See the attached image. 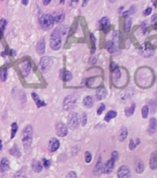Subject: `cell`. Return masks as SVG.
I'll return each instance as SVG.
<instances>
[{"label":"cell","mask_w":157,"mask_h":178,"mask_svg":"<svg viewBox=\"0 0 157 178\" xmlns=\"http://www.w3.org/2000/svg\"><path fill=\"white\" fill-rule=\"evenodd\" d=\"M84 155H85V162L86 163H90L93 160V156H92V154H91V152L86 151Z\"/></svg>","instance_id":"cell-35"},{"label":"cell","mask_w":157,"mask_h":178,"mask_svg":"<svg viewBox=\"0 0 157 178\" xmlns=\"http://www.w3.org/2000/svg\"><path fill=\"white\" fill-rule=\"evenodd\" d=\"M8 167H9V161L7 159V158H3L1 161H0V172H7Z\"/></svg>","instance_id":"cell-21"},{"label":"cell","mask_w":157,"mask_h":178,"mask_svg":"<svg viewBox=\"0 0 157 178\" xmlns=\"http://www.w3.org/2000/svg\"><path fill=\"white\" fill-rule=\"evenodd\" d=\"M21 4H22V5H27V4H28V1H21Z\"/></svg>","instance_id":"cell-51"},{"label":"cell","mask_w":157,"mask_h":178,"mask_svg":"<svg viewBox=\"0 0 157 178\" xmlns=\"http://www.w3.org/2000/svg\"><path fill=\"white\" fill-rule=\"evenodd\" d=\"M135 108H136V105L133 103L131 104L130 107H128V108L125 109V114L127 117H130L131 115H133L134 111H135Z\"/></svg>","instance_id":"cell-28"},{"label":"cell","mask_w":157,"mask_h":178,"mask_svg":"<svg viewBox=\"0 0 157 178\" xmlns=\"http://www.w3.org/2000/svg\"><path fill=\"white\" fill-rule=\"evenodd\" d=\"M129 147V149H131V150H133L136 147V143H134V140L133 139H130Z\"/></svg>","instance_id":"cell-43"},{"label":"cell","mask_w":157,"mask_h":178,"mask_svg":"<svg viewBox=\"0 0 157 178\" xmlns=\"http://www.w3.org/2000/svg\"><path fill=\"white\" fill-rule=\"evenodd\" d=\"M49 3H50L49 0H47V1H44V2H43V4L44 5V6H46V5H48Z\"/></svg>","instance_id":"cell-46"},{"label":"cell","mask_w":157,"mask_h":178,"mask_svg":"<svg viewBox=\"0 0 157 178\" xmlns=\"http://www.w3.org/2000/svg\"><path fill=\"white\" fill-rule=\"evenodd\" d=\"M59 77L65 82H69V81L72 80V74L69 71H64L63 69H61L59 72Z\"/></svg>","instance_id":"cell-11"},{"label":"cell","mask_w":157,"mask_h":178,"mask_svg":"<svg viewBox=\"0 0 157 178\" xmlns=\"http://www.w3.org/2000/svg\"><path fill=\"white\" fill-rule=\"evenodd\" d=\"M33 126L32 125H27L25 128L22 130L21 133V141L22 144L25 147V149H29L30 147L32 146V142H33Z\"/></svg>","instance_id":"cell-2"},{"label":"cell","mask_w":157,"mask_h":178,"mask_svg":"<svg viewBox=\"0 0 157 178\" xmlns=\"http://www.w3.org/2000/svg\"><path fill=\"white\" fill-rule=\"evenodd\" d=\"M149 115V107L148 106H143L142 109H141V116H142L143 119H146Z\"/></svg>","instance_id":"cell-30"},{"label":"cell","mask_w":157,"mask_h":178,"mask_svg":"<svg viewBox=\"0 0 157 178\" xmlns=\"http://www.w3.org/2000/svg\"><path fill=\"white\" fill-rule=\"evenodd\" d=\"M150 168L151 170H156L157 169V151L151 152V157H150Z\"/></svg>","instance_id":"cell-13"},{"label":"cell","mask_w":157,"mask_h":178,"mask_svg":"<svg viewBox=\"0 0 157 178\" xmlns=\"http://www.w3.org/2000/svg\"><path fill=\"white\" fill-rule=\"evenodd\" d=\"M7 78H8V70L5 69L0 73V79H1L2 82H6Z\"/></svg>","instance_id":"cell-33"},{"label":"cell","mask_w":157,"mask_h":178,"mask_svg":"<svg viewBox=\"0 0 157 178\" xmlns=\"http://www.w3.org/2000/svg\"><path fill=\"white\" fill-rule=\"evenodd\" d=\"M131 23H132V20H131L130 18H128L127 19V21H126V30L125 31L126 32H129V30L131 28Z\"/></svg>","instance_id":"cell-36"},{"label":"cell","mask_w":157,"mask_h":178,"mask_svg":"<svg viewBox=\"0 0 157 178\" xmlns=\"http://www.w3.org/2000/svg\"><path fill=\"white\" fill-rule=\"evenodd\" d=\"M100 29L106 31V29L109 27V19L107 17H104L103 19H101V21L99 22Z\"/></svg>","instance_id":"cell-23"},{"label":"cell","mask_w":157,"mask_h":178,"mask_svg":"<svg viewBox=\"0 0 157 178\" xmlns=\"http://www.w3.org/2000/svg\"><path fill=\"white\" fill-rule=\"evenodd\" d=\"M68 32V27L65 25H60L57 27L51 34V37H50V47L53 50H58L61 47L62 43V36L66 34Z\"/></svg>","instance_id":"cell-1"},{"label":"cell","mask_w":157,"mask_h":178,"mask_svg":"<svg viewBox=\"0 0 157 178\" xmlns=\"http://www.w3.org/2000/svg\"><path fill=\"white\" fill-rule=\"evenodd\" d=\"M116 115H118V113H116V111H115V110H109L108 112L106 113L105 117H104V121H107V123H108V121H110L112 119L116 118Z\"/></svg>","instance_id":"cell-27"},{"label":"cell","mask_w":157,"mask_h":178,"mask_svg":"<svg viewBox=\"0 0 157 178\" xmlns=\"http://www.w3.org/2000/svg\"><path fill=\"white\" fill-rule=\"evenodd\" d=\"M39 24L44 30H49L53 28L55 22H54L52 14H43L42 16H40Z\"/></svg>","instance_id":"cell-3"},{"label":"cell","mask_w":157,"mask_h":178,"mask_svg":"<svg viewBox=\"0 0 157 178\" xmlns=\"http://www.w3.org/2000/svg\"><path fill=\"white\" fill-rule=\"evenodd\" d=\"M8 25V22L5 19H1L0 20V32L2 34L4 33L5 29H6V26Z\"/></svg>","instance_id":"cell-32"},{"label":"cell","mask_w":157,"mask_h":178,"mask_svg":"<svg viewBox=\"0 0 157 178\" xmlns=\"http://www.w3.org/2000/svg\"><path fill=\"white\" fill-rule=\"evenodd\" d=\"M103 171V163H102V159L99 158V160L96 163L95 167H94V170H93V174L95 175H100L101 172Z\"/></svg>","instance_id":"cell-22"},{"label":"cell","mask_w":157,"mask_h":178,"mask_svg":"<svg viewBox=\"0 0 157 178\" xmlns=\"http://www.w3.org/2000/svg\"><path fill=\"white\" fill-rule=\"evenodd\" d=\"M83 104L86 108H88V109L92 108V107L93 106V98L91 96H85V98H83Z\"/></svg>","instance_id":"cell-25"},{"label":"cell","mask_w":157,"mask_h":178,"mask_svg":"<svg viewBox=\"0 0 157 178\" xmlns=\"http://www.w3.org/2000/svg\"><path fill=\"white\" fill-rule=\"evenodd\" d=\"M32 168L35 172H41L43 170V164L41 163V161L39 160L34 159L32 163Z\"/></svg>","instance_id":"cell-18"},{"label":"cell","mask_w":157,"mask_h":178,"mask_svg":"<svg viewBox=\"0 0 157 178\" xmlns=\"http://www.w3.org/2000/svg\"><path fill=\"white\" fill-rule=\"evenodd\" d=\"M80 123H82V126H85L86 124H87V114L85 112L82 113V119H80Z\"/></svg>","instance_id":"cell-37"},{"label":"cell","mask_w":157,"mask_h":178,"mask_svg":"<svg viewBox=\"0 0 157 178\" xmlns=\"http://www.w3.org/2000/svg\"><path fill=\"white\" fill-rule=\"evenodd\" d=\"M43 162H44V168H49L50 167V165H51V161H50L49 160H46L45 159V158H44L43 159Z\"/></svg>","instance_id":"cell-40"},{"label":"cell","mask_w":157,"mask_h":178,"mask_svg":"<svg viewBox=\"0 0 157 178\" xmlns=\"http://www.w3.org/2000/svg\"><path fill=\"white\" fill-rule=\"evenodd\" d=\"M104 110H105V105L104 104H101V106L98 108L97 112H96V113H97V115H101L104 111Z\"/></svg>","instance_id":"cell-38"},{"label":"cell","mask_w":157,"mask_h":178,"mask_svg":"<svg viewBox=\"0 0 157 178\" xmlns=\"http://www.w3.org/2000/svg\"><path fill=\"white\" fill-rule=\"evenodd\" d=\"M106 49L108 50V52H110L111 54H114L116 51V45L113 41H107L106 43Z\"/></svg>","instance_id":"cell-26"},{"label":"cell","mask_w":157,"mask_h":178,"mask_svg":"<svg viewBox=\"0 0 157 178\" xmlns=\"http://www.w3.org/2000/svg\"><path fill=\"white\" fill-rule=\"evenodd\" d=\"M11 52H12V55H13V56L16 55V51H15V50H13V49H12V50H11Z\"/></svg>","instance_id":"cell-52"},{"label":"cell","mask_w":157,"mask_h":178,"mask_svg":"<svg viewBox=\"0 0 157 178\" xmlns=\"http://www.w3.org/2000/svg\"><path fill=\"white\" fill-rule=\"evenodd\" d=\"M53 63V58L49 57V56H46V57H43L40 60V63H39V67L41 72L43 73H45L49 70L50 66Z\"/></svg>","instance_id":"cell-6"},{"label":"cell","mask_w":157,"mask_h":178,"mask_svg":"<svg viewBox=\"0 0 157 178\" xmlns=\"http://www.w3.org/2000/svg\"><path fill=\"white\" fill-rule=\"evenodd\" d=\"M135 10H136V8H135V6H131V8L129 9V10H128V11H125V12H123V13H122V15H123L124 17H128L129 14H130V15H131V14H133V13L135 12Z\"/></svg>","instance_id":"cell-34"},{"label":"cell","mask_w":157,"mask_h":178,"mask_svg":"<svg viewBox=\"0 0 157 178\" xmlns=\"http://www.w3.org/2000/svg\"><path fill=\"white\" fill-rule=\"evenodd\" d=\"M136 141H137V142H136V146H137V145H139V144H140V139L138 138V139H137Z\"/></svg>","instance_id":"cell-50"},{"label":"cell","mask_w":157,"mask_h":178,"mask_svg":"<svg viewBox=\"0 0 157 178\" xmlns=\"http://www.w3.org/2000/svg\"><path fill=\"white\" fill-rule=\"evenodd\" d=\"M21 73L24 77H27V76L30 74L32 71V64L30 61H25L24 63H22L21 65Z\"/></svg>","instance_id":"cell-9"},{"label":"cell","mask_w":157,"mask_h":178,"mask_svg":"<svg viewBox=\"0 0 157 178\" xmlns=\"http://www.w3.org/2000/svg\"><path fill=\"white\" fill-rule=\"evenodd\" d=\"M17 132H18V124L16 123H13L11 124V138H14Z\"/></svg>","instance_id":"cell-31"},{"label":"cell","mask_w":157,"mask_h":178,"mask_svg":"<svg viewBox=\"0 0 157 178\" xmlns=\"http://www.w3.org/2000/svg\"><path fill=\"white\" fill-rule=\"evenodd\" d=\"M8 53L6 52V51H3L2 53H1V56H2V57H6V55H7Z\"/></svg>","instance_id":"cell-48"},{"label":"cell","mask_w":157,"mask_h":178,"mask_svg":"<svg viewBox=\"0 0 157 178\" xmlns=\"http://www.w3.org/2000/svg\"><path fill=\"white\" fill-rule=\"evenodd\" d=\"M55 132L60 137H64L68 135V127L63 123H57L55 125Z\"/></svg>","instance_id":"cell-7"},{"label":"cell","mask_w":157,"mask_h":178,"mask_svg":"<svg viewBox=\"0 0 157 178\" xmlns=\"http://www.w3.org/2000/svg\"><path fill=\"white\" fill-rule=\"evenodd\" d=\"M151 22L154 24L155 28H157V13L153 15V17H151Z\"/></svg>","instance_id":"cell-42"},{"label":"cell","mask_w":157,"mask_h":178,"mask_svg":"<svg viewBox=\"0 0 157 178\" xmlns=\"http://www.w3.org/2000/svg\"><path fill=\"white\" fill-rule=\"evenodd\" d=\"M157 129V121L155 118H151L150 123H149V128H148V133L150 135H154Z\"/></svg>","instance_id":"cell-16"},{"label":"cell","mask_w":157,"mask_h":178,"mask_svg":"<svg viewBox=\"0 0 157 178\" xmlns=\"http://www.w3.org/2000/svg\"><path fill=\"white\" fill-rule=\"evenodd\" d=\"M76 103H77V98H76L73 95L67 96L65 98L64 102H63L64 110H66V111L72 110L74 109V107L76 106Z\"/></svg>","instance_id":"cell-5"},{"label":"cell","mask_w":157,"mask_h":178,"mask_svg":"<svg viewBox=\"0 0 157 178\" xmlns=\"http://www.w3.org/2000/svg\"><path fill=\"white\" fill-rule=\"evenodd\" d=\"M52 16L55 22L60 23L61 22H63V20L65 18V13L62 10H58V11H55L54 14H52Z\"/></svg>","instance_id":"cell-15"},{"label":"cell","mask_w":157,"mask_h":178,"mask_svg":"<svg viewBox=\"0 0 157 178\" xmlns=\"http://www.w3.org/2000/svg\"><path fill=\"white\" fill-rule=\"evenodd\" d=\"M111 159L115 160L116 161H118V151H113L112 152V155H111Z\"/></svg>","instance_id":"cell-41"},{"label":"cell","mask_w":157,"mask_h":178,"mask_svg":"<svg viewBox=\"0 0 157 178\" xmlns=\"http://www.w3.org/2000/svg\"><path fill=\"white\" fill-rule=\"evenodd\" d=\"M66 178H78V175L74 171H71V172H69L67 175H66Z\"/></svg>","instance_id":"cell-39"},{"label":"cell","mask_w":157,"mask_h":178,"mask_svg":"<svg viewBox=\"0 0 157 178\" xmlns=\"http://www.w3.org/2000/svg\"><path fill=\"white\" fill-rule=\"evenodd\" d=\"M80 125V117L79 114L75 111H71L68 116V121H67V127L70 130H76L78 129Z\"/></svg>","instance_id":"cell-4"},{"label":"cell","mask_w":157,"mask_h":178,"mask_svg":"<svg viewBox=\"0 0 157 178\" xmlns=\"http://www.w3.org/2000/svg\"><path fill=\"white\" fill-rule=\"evenodd\" d=\"M115 163H116V161L113 159H110L107 162H106L104 167V169H103V172L105 175H109L112 172L114 167H115Z\"/></svg>","instance_id":"cell-10"},{"label":"cell","mask_w":157,"mask_h":178,"mask_svg":"<svg viewBox=\"0 0 157 178\" xmlns=\"http://www.w3.org/2000/svg\"><path fill=\"white\" fill-rule=\"evenodd\" d=\"M36 50H37V53L40 55H43L45 52V39L44 37H42L38 42L36 45Z\"/></svg>","instance_id":"cell-14"},{"label":"cell","mask_w":157,"mask_h":178,"mask_svg":"<svg viewBox=\"0 0 157 178\" xmlns=\"http://www.w3.org/2000/svg\"><path fill=\"white\" fill-rule=\"evenodd\" d=\"M93 59V60H91V61H90V63H95L96 61H97V59H96L95 58H93V59Z\"/></svg>","instance_id":"cell-45"},{"label":"cell","mask_w":157,"mask_h":178,"mask_svg":"<svg viewBox=\"0 0 157 178\" xmlns=\"http://www.w3.org/2000/svg\"><path fill=\"white\" fill-rule=\"evenodd\" d=\"M134 167H135V171L137 174H142L144 171V163L140 160H137L135 161Z\"/></svg>","instance_id":"cell-19"},{"label":"cell","mask_w":157,"mask_h":178,"mask_svg":"<svg viewBox=\"0 0 157 178\" xmlns=\"http://www.w3.org/2000/svg\"><path fill=\"white\" fill-rule=\"evenodd\" d=\"M9 153H10V155H12L14 157H17V158H19L21 156V150H19L18 145H14L10 149V150H9Z\"/></svg>","instance_id":"cell-24"},{"label":"cell","mask_w":157,"mask_h":178,"mask_svg":"<svg viewBox=\"0 0 157 178\" xmlns=\"http://www.w3.org/2000/svg\"><path fill=\"white\" fill-rule=\"evenodd\" d=\"M19 178H27V177H26V176H23V175H22L21 177H19Z\"/></svg>","instance_id":"cell-53"},{"label":"cell","mask_w":157,"mask_h":178,"mask_svg":"<svg viewBox=\"0 0 157 178\" xmlns=\"http://www.w3.org/2000/svg\"><path fill=\"white\" fill-rule=\"evenodd\" d=\"M115 63L113 62V63H111V70H115Z\"/></svg>","instance_id":"cell-47"},{"label":"cell","mask_w":157,"mask_h":178,"mask_svg":"<svg viewBox=\"0 0 157 178\" xmlns=\"http://www.w3.org/2000/svg\"><path fill=\"white\" fill-rule=\"evenodd\" d=\"M59 146H60V143H59V141L57 138L53 137V138L50 139V141H49V150L51 152L57 151L59 149Z\"/></svg>","instance_id":"cell-12"},{"label":"cell","mask_w":157,"mask_h":178,"mask_svg":"<svg viewBox=\"0 0 157 178\" xmlns=\"http://www.w3.org/2000/svg\"><path fill=\"white\" fill-rule=\"evenodd\" d=\"M106 96H107V91L104 87H100L96 91V99L97 100H102L105 98Z\"/></svg>","instance_id":"cell-17"},{"label":"cell","mask_w":157,"mask_h":178,"mask_svg":"<svg viewBox=\"0 0 157 178\" xmlns=\"http://www.w3.org/2000/svg\"><path fill=\"white\" fill-rule=\"evenodd\" d=\"M127 136H128V129L126 127H122L120 130V134H119V140L120 141H124Z\"/></svg>","instance_id":"cell-29"},{"label":"cell","mask_w":157,"mask_h":178,"mask_svg":"<svg viewBox=\"0 0 157 178\" xmlns=\"http://www.w3.org/2000/svg\"><path fill=\"white\" fill-rule=\"evenodd\" d=\"M156 104H157V99H156Z\"/></svg>","instance_id":"cell-54"},{"label":"cell","mask_w":157,"mask_h":178,"mask_svg":"<svg viewBox=\"0 0 157 178\" xmlns=\"http://www.w3.org/2000/svg\"><path fill=\"white\" fill-rule=\"evenodd\" d=\"M151 8H147L145 10L143 11V15L144 16H147V15H150L151 14Z\"/></svg>","instance_id":"cell-44"},{"label":"cell","mask_w":157,"mask_h":178,"mask_svg":"<svg viewBox=\"0 0 157 178\" xmlns=\"http://www.w3.org/2000/svg\"><path fill=\"white\" fill-rule=\"evenodd\" d=\"M118 178H130V171L129 169V167H127L125 165L119 167V169L118 170V174H116Z\"/></svg>","instance_id":"cell-8"},{"label":"cell","mask_w":157,"mask_h":178,"mask_svg":"<svg viewBox=\"0 0 157 178\" xmlns=\"http://www.w3.org/2000/svg\"><path fill=\"white\" fill-rule=\"evenodd\" d=\"M32 96H33V100H34V102L36 103V106L38 107V108H42V107H45V106H46V103H45L44 100L40 99V98H39V96H38L36 93L33 92V93L32 94Z\"/></svg>","instance_id":"cell-20"},{"label":"cell","mask_w":157,"mask_h":178,"mask_svg":"<svg viewBox=\"0 0 157 178\" xmlns=\"http://www.w3.org/2000/svg\"><path fill=\"white\" fill-rule=\"evenodd\" d=\"M3 149V144H2V140L0 139V150Z\"/></svg>","instance_id":"cell-49"}]
</instances>
